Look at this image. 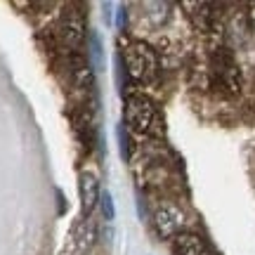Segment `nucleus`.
Here are the masks:
<instances>
[{"label": "nucleus", "mask_w": 255, "mask_h": 255, "mask_svg": "<svg viewBox=\"0 0 255 255\" xmlns=\"http://www.w3.org/2000/svg\"><path fill=\"white\" fill-rule=\"evenodd\" d=\"M62 40L71 50H78V47L85 43V19H83L81 12H69L62 21Z\"/></svg>", "instance_id": "5"}, {"label": "nucleus", "mask_w": 255, "mask_h": 255, "mask_svg": "<svg viewBox=\"0 0 255 255\" xmlns=\"http://www.w3.org/2000/svg\"><path fill=\"white\" fill-rule=\"evenodd\" d=\"M210 73H213V83L222 88L225 92H239L241 90V71H239L237 59L232 57L227 47H218L213 57H210Z\"/></svg>", "instance_id": "3"}, {"label": "nucleus", "mask_w": 255, "mask_h": 255, "mask_svg": "<svg viewBox=\"0 0 255 255\" xmlns=\"http://www.w3.org/2000/svg\"><path fill=\"white\" fill-rule=\"evenodd\" d=\"M100 201H102V213H104V218L114 220V213H116V210H114V199H111L109 191H104L100 196Z\"/></svg>", "instance_id": "9"}, {"label": "nucleus", "mask_w": 255, "mask_h": 255, "mask_svg": "<svg viewBox=\"0 0 255 255\" xmlns=\"http://www.w3.org/2000/svg\"><path fill=\"white\" fill-rule=\"evenodd\" d=\"M100 177L97 173L92 170V168H85L81 173V201H83V210L85 213H90L95 210V206L100 203Z\"/></svg>", "instance_id": "6"}, {"label": "nucleus", "mask_w": 255, "mask_h": 255, "mask_svg": "<svg viewBox=\"0 0 255 255\" xmlns=\"http://www.w3.org/2000/svg\"><path fill=\"white\" fill-rule=\"evenodd\" d=\"M123 59H126V71L137 83H151L158 73V57H156L154 47L142 40L128 43L123 50Z\"/></svg>", "instance_id": "2"}, {"label": "nucleus", "mask_w": 255, "mask_h": 255, "mask_svg": "<svg viewBox=\"0 0 255 255\" xmlns=\"http://www.w3.org/2000/svg\"><path fill=\"white\" fill-rule=\"evenodd\" d=\"M92 57H95V66H102V45H100V36L92 33Z\"/></svg>", "instance_id": "10"}, {"label": "nucleus", "mask_w": 255, "mask_h": 255, "mask_svg": "<svg viewBox=\"0 0 255 255\" xmlns=\"http://www.w3.org/2000/svg\"><path fill=\"white\" fill-rule=\"evenodd\" d=\"M126 119L137 135L154 137V139H161V137L165 135V123H163L161 111H158V107H156L149 97H144V95H132V97L128 100Z\"/></svg>", "instance_id": "1"}, {"label": "nucleus", "mask_w": 255, "mask_h": 255, "mask_svg": "<svg viewBox=\"0 0 255 255\" xmlns=\"http://www.w3.org/2000/svg\"><path fill=\"white\" fill-rule=\"evenodd\" d=\"M248 21H251V26L255 28V2L248 5Z\"/></svg>", "instance_id": "11"}, {"label": "nucleus", "mask_w": 255, "mask_h": 255, "mask_svg": "<svg viewBox=\"0 0 255 255\" xmlns=\"http://www.w3.org/2000/svg\"><path fill=\"white\" fill-rule=\"evenodd\" d=\"M173 251L175 255H210L206 241L194 234V232H182L173 239Z\"/></svg>", "instance_id": "7"}, {"label": "nucleus", "mask_w": 255, "mask_h": 255, "mask_svg": "<svg viewBox=\"0 0 255 255\" xmlns=\"http://www.w3.org/2000/svg\"><path fill=\"white\" fill-rule=\"evenodd\" d=\"M184 7L189 9V19L196 24L199 31H210L213 28V5L208 2H184Z\"/></svg>", "instance_id": "8"}, {"label": "nucleus", "mask_w": 255, "mask_h": 255, "mask_svg": "<svg viewBox=\"0 0 255 255\" xmlns=\"http://www.w3.org/2000/svg\"><path fill=\"white\" fill-rule=\"evenodd\" d=\"M154 227L158 232V237L163 239H175L177 234H182L184 227V213L175 203H165L156 210L154 215Z\"/></svg>", "instance_id": "4"}]
</instances>
